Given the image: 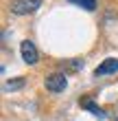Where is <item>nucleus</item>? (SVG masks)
<instances>
[{
  "mask_svg": "<svg viewBox=\"0 0 118 121\" xmlns=\"http://www.w3.org/2000/svg\"><path fill=\"white\" fill-rule=\"evenodd\" d=\"M79 104H81V106H83V108H85V110H90V112H92L94 117H101V119L105 117V110H103L101 106H96V104H94V101H92V99H90V97H83V99H81Z\"/></svg>",
  "mask_w": 118,
  "mask_h": 121,
  "instance_id": "obj_5",
  "label": "nucleus"
},
{
  "mask_svg": "<svg viewBox=\"0 0 118 121\" xmlns=\"http://www.w3.org/2000/svg\"><path fill=\"white\" fill-rule=\"evenodd\" d=\"M42 2L44 0H11L9 9L15 16H31V13H35L42 7Z\"/></svg>",
  "mask_w": 118,
  "mask_h": 121,
  "instance_id": "obj_1",
  "label": "nucleus"
},
{
  "mask_svg": "<svg viewBox=\"0 0 118 121\" xmlns=\"http://www.w3.org/2000/svg\"><path fill=\"white\" fill-rule=\"evenodd\" d=\"M20 53H22V60H24L26 64H37V62H39L37 46L33 44L31 40H22V44H20Z\"/></svg>",
  "mask_w": 118,
  "mask_h": 121,
  "instance_id": "obj_3",
  "label": "nucleus"
},
{
  "mask_svg": "<svg viewBox=\"0 0 118 121\" xmlns=\"http://www.w3.org/2000/svg\"><path fill=\"white\" fill-rule=\"evenodd\" d=\"M24 86V79H18V82H7L4 84V88L7 90H11V88H22Z\"/></svg>",
  "mask_w": 118,
  "mask_h": 121,
  "instance_id": "obj_7",
  "label": "nucleus"
},
{
  "mask_svg": "<svg viewBox=\"0 0 118 121\" xmlns=\"http://www.w3.org/2000/svg\"><path fill=\"white\" fill-rule=\"evenodd\" d=\"M118 70V60L116 57H107V60H103L99 66L94 68V77H103V75H112Z\"/></svg>",
  "mask_w": 118,
  "mask_h": 121,
  "instance_id": "obj_4",
  "label": "nucleus"
},
{
  "mask_svg": "<svg viewBox=\"0 0 118 121\" xmlns=\"http://www.w3.org/2000/svg\"><path fill=\"white\" fill-rule=\"evenodd\" d=\"M44 86L50 92H61L68 86V77H66V73H59V70L57 73H48L46 79H44Z\"/></svg>",
  "mask_w": 118,
  "mask_h": 121,
  "instance_id": "obj_2",
  "label": "nucleus"
},
{
  "mask_svg": "<svg viewBox=\"0 0 118 121\" xmlns=\"http://www.w3.org/2000/svg\"><path fill=\"white\" fill-rule=\"evenodd\" d=\"M68 2L77 4V7H81V9H85V11H94L96 9V0H68Z\"/></svg>",
  "mask_w": 118,
  "mask_h": 121,
  "instance_id": "obj_6",
  "label": "nucleus"
}]
</instances>
